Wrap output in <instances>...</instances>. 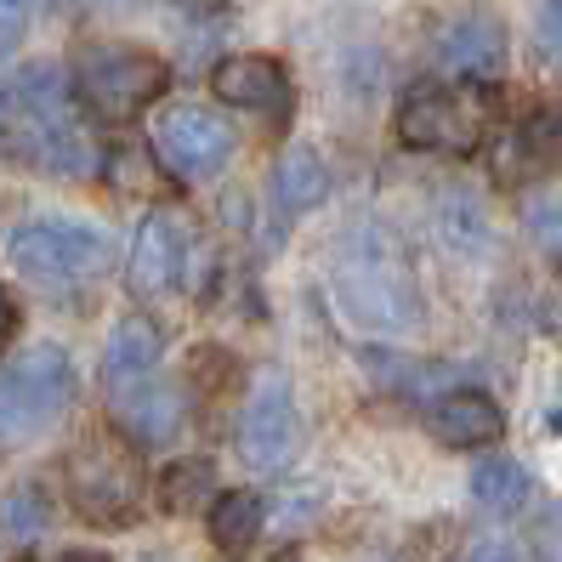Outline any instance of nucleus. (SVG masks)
Returning <instances> with one entry per match:
<instances>
[{
	"label": "nucleus",
	"mask_w": 562,
	"mask_h": 562,
	"mask_svg": "<svg viewBox=\"0 0 562 562\" xmlns=\"http://www.w3.org/2000/svg\"><path fill=\"white\" fill-rule=\"evenodd\" d=\"M329 290L347 324L358 329H381V336H404L420 324V290L404 250L392 245L381 227H352L336 239L329 256Z\"/></svg>",
	"instance_id": "1"
},
{
	"label": "nucleus",
	"mask_w": 562,
	"mask_h": 562,
	"mask_svg": "<svg viewBox=\"0 0 562 562\" xmlns=\"http://www.w3.org/2000/svg\"><path fill=\"white\" fill-rule=\"evenodd\" d=\"M494 125V91L483 80H426L398 103V143L415 154H477Z\"/></svg>",
	"instance_id": "2"
},
{
	"label": "nucleus",
	"mask_w": 562,
	"mask_h": 562,
	"mask_svg": "<svg viewBox=\"0 0 562 562\" xmlns=\"http://www.w3.org/2000/svg\"><path fill=\"white\" fill-rule=\"evenodd\" d=\"M165 86H171L165 57H154L143 46H80L75 52V97L103 125L137 120Z\"/></svg>",
	"instance_id": "3"
},
{
	"label": "nucleus",
	"mask_w": 562,
	"mask_h": 562,
	"mask_svg": "<svg viewBox=\"0 0 562 562\" xmlns=\"http://www.w3.org/2000/svg\"><path fill=\"white\" fill-rule=\"evenodd\" d=\"M143 467L114 438H91L69 454V501L97 528H125L143 517Z\"/></svg>",
	"instance_id": "4"
},
{
	"label": "nucleus",
	"mask_w": 562,
	"mask_h": 562,
	"mask_svg": "<svg viewBox=\"0 0 562 562\" xmlns=\"http://www.w3.org/2000/svg\"><path fill=\"white\" fill-rule=\"evenodd\" d=\"M75 398V363L63 347H35L23 363L0 375V449H18L23 438L46 432V426L69 409Z\"/></svg>",
	"instance_id": "5"
},
{
	"label": "nucleus",
	"mask_w": 562,
	"mask_h": 562,
	"mask_svg": "<svg viewBox=\"0 0 562 562\" xmlns=\"http://www.w3.org/2000/svg\"><path fill=\"white\" fill-rule=\"evenodd\" d=\"M154 159L171 171L177 182H200L216 177L234 159V131L222 114L200 109V103H171L154 120Z\"/></svg>",
	"instance_id": "6"
},
{
	"label": "nucleus",
	"mask_w": 562,
	"mask_h": 562,
	"mask_svg": "<svg viewBox=\"0 0 562 562\" xmlns=\"http://www.w3.org/2000/svg\"><path fill=\"white\" fill-rule=\"evenodd\" d=\"M7 256L35 279H91L109 268V239L80 222H23L12 227Z\"/></svg>",
	"instance_id": "7"
},
{
	"label": "nucleus",
	"mask_w": 562,
	"mask_h": 562,
	"mask_svg": "<svg viewBox=\"0 0 562 562\" xmlns=\"http://www.w3.org/2000/svg\"><path fill=\"white\" fill-rule=\"evenodd\" d=\"M234 443H239V460H245V467H256V472L290 467L295 443H302V420H295L290 381H284L279 370H268V375L256 381L250 404H245V415H239Z\"/></svg>",
	"instance_id": "8"
},
{
	"label": "nucleus",
	"mask_w": 562,
	"mask_h": 562,
	"mask_svg": "<svg viewBox=\"0 0 562 562\" xmlns=\"http://www.w3.org/2000/svg\"><path fill=\"white\" fill-rule=\"evenodd\" d=\"M211 86H216L222 103L250 109V114H261L268 125H290V114H295V86H290V75H284L279 57H261V52L222 57L216 75H211Z\"/></svg>",
	"instance_id": "9"
},
{
	"label": "nucleus",
	"mask_w": 562,
	"mask_h": 562,
	"mask_svg": "<svg viewBox=\"0 0 562 562\" xmlns=\"http://www.w3.org/2000/svg\"><path fill=\"white\" fill-rule=\"evenodd\" d=\"M159 358H165L159 324L143 318V313H137V318H120L114 336H109V347H103V363H97V381H103L109 404H120L125 392H137L143 381H154Z\"/></svg>",
	"instance_id": "10"
},
{
	"label": "nucleus",
	"mask_w": 562,
	"mask_h": 562,
	"mask_svg": "<svg viewBox=\"0 0 562 562\" xmlns=\"http://www.w3.org/2000/svg\"><path fill=\"white\" fill-rule=\"evenodd\" d=\"M426 426H432V438L449 443V449H488V443H501L506 415H501V404H494L488 392L460 386V392H443V398L432 404Z\"/></svg>",
	"instance_id": "11"
},
{
	"label": "nucleus",
	"mask_w": 562,
	"mask_h": 562,
	"mask_svg": "<svg viewBox=\"0 0 562 562\" xmlns=\"http://www.w3.org/2000/svg\"><path fill=\"white\" fill-rule=\"evenodd\" d=\"M182 256H188V234H182V222L171 211H154L143 216L137 227V245H131V284H137L143 295H159V290H171L177 273H182Z\"/></svg>",
	"instance_id": "12"
},
{
	"label": "nucleus",
	"mask_w": 562,
	"mask_h": 562,
	"mask_svg": "<svg viewBox=\"0 0 562 562\" xmlns=\"http://www.w3.org/2000/svg\"><path fill=\"white\" fill-rule=\"evenodd\" d=\"M114 420L125 426L131 443H171L182 432V392L143 381L137 392H125L114 404Z\"/></svg>",
	"instance_id": "13"
},
{
	"label": "nucleus",
	"mask_w": 562,
	"mask_h": 562,
	"mask_svg": "<svg viewBox=\"0 0 562 562\" xmlns=\"http://www.w3.org/2000/svg\"><path fill=\"white\" fill-rule=\"evenodd\" d=\"M438 52H443V69L467 75V80H488V75H501V63H506V35L494 18H460Z\"/></svg>",
	"instance_id": "14"
},
{
	"label": "nucleus",
	"mask_w": 562,
	"mask_h": 562,
	"mask_svg": "<svg viewBox=\"0 0 562 562\" xmlns=\"http://www.w3.org/2000/svg\"><path fill=\"white\" fill-rule=\"evenodd\" d=\"M261 522H268V506H261L256 488H227L211 501V546L239 557L261 540Z\"/></svg>",
	"instance_id": "15"
},
{
	"label": "nucleus",
	"mask_w": 562,
	"mask_h": 562,
	"mask_svg": "<svg viewBox=\"0 0 562 562\" xmlns=\"http://www.w3.org/2000/svg\"><path fill=\"white\" fill-rule=\"evenodd\" d=\"M273 193H279V205L284 211H318L329 200V171H324V159L313 148H290L279 159V171H273Z\"/></svg>",
	"instance_id": "16"
},
{
	"label": "nucleus",
	"mask_w": 562,
	"mask_h": 562,
	"mask_svg": "<svg viewBox=\"0 0 562 562\" xmlns=\"http://www.w3.org/2000/svg\"><path fill=\"white\" fill-rule=\"evenodd\" d=\"M216 501V467L211 460H171V467L159 472V506L171 512V517H188V512H200Z\"/></svg>",
	"instance_id": "17"
},
{
	"label": "nucleus",
	"mask_w": 562,
	"mask_h": 562,
	"mask_svg": "<svg viewBox=\"0 0 562 562\" xmlns=\"http://www.w3.org/2000/svg\"><path fill=\"white\" fill-rule=\"evenodd\" d=\"M472 501L494 517H517L528 506V472L517 467V460H483V467L472 472Z\"/></svg>",
	"instance_id": "18"
},
{
	"label": "nucleus",
	"mask_w": 562,
	"mask_h": 562,
	"mask_svg": "<svg viewBox=\"0 0 562 562\" xmlns=\"http://www.w3.org/2000/svg\"><path fill=\"white\" fill-rule=\"evenodd\" d=\"M0 528H7L12 540H35V535H46V528H52V506H46V494H41L35 483L12 488L7 501H0Z\"/></svg>",
	"instance_id": "19"
},
{
	"label": "nucleus",
	"mask_w": 562,
	"mask_h": 562,
	"mask_svg": "<svg viewBox=\"0 0 562 562\" xmlns=\"http://www.w3.org/2000/svg\"><path fill=\"white\" fill-rule=\"evenodd\" d=\"M23 23H29V0H0V57L23 41Z\"/></svg>",
	"instance_id": "20"
},
{
	"label": "nucleus",
	"mask_w": 562,
	"mask_h": 562,
	"mask_svg": "<svg viewBox=\"0 0 562 562\" xmlns=\"http://www.w3.org/2000/svg\"><path fill=\"white\" fill-rule=\"evenodd\" d=\"M535 551H540L546 562H562V506H551V512L540 517V528H535Z\"/></svg>",
	"instance_id": "21"
},
{
	"label": "nucleus",
	"mask_w": 562,
	"mask_h": 562,
	"mask_svg": "<svg viewBox=\"0 0 562 562\" xmlns=\"http://www.w3.org/2000/svg\"><path fill=\"white\" fill-rule=\"evenodd\" d=\"M528 227H535V234H540L546 245H557V239H562V200L535 205V211H528Z\"/></svg>",
	"instance_id": "22"
},
{
	"label": "nucleus",
	"mask_w": 562,
	"mask_h": 562,
	"mask_svg": "<svg viewBox=\"0 0 562 562\" xmlns=\"http://www.w3.org/2000/svg\"><path fill=\"white\" fill-rule=\"evenodd\" d=\"M540 46L551 57H562V0H546L540 7Z\"/></svg>",
	"instance_id": "23"
},
{
	"label": "nucleus",
	"mask_w": 562,
	"mask_h": 562,
	"mask_svg": "<svg viewBox=\"0 0 562 562\" xmlns=\"http://www.w3.org/2000/svg\"><path fill=\"white\" fill-rule=\"evenodd\" d=\"M18 341V295L0 284V352H7Z\"/></svg>",
	"instance_id": "24"
},
{
	"label": "nucleus",
	"mask_w": 562,
	"mask_h": 562,
	"mask_svg": "<svg viewBox=\"0 0 562 562\" xmlns=\"http://www.w3.org/2000/svg\"><path fill=\"white\" fill-rule=\"evenodd\" d=\"M46 562H109V557H97V551H57V557H46Z\"/></svg>",
	"instance_id": "25"
},
{
	"label": "nucleus",
	"mask_w": 562,
	"mask_h": 562,
	"mask_svg": "<svg viewBox=\"0 0 562 562\" xmlns=\"http://www.w3.org/2000/svg\"><path fill=\"white\" fill-rule=\"evenodd\" d=\"M557 426H562V415H557Z\"/></svg>",
	"instance_id": "26"
}]
</instances>
